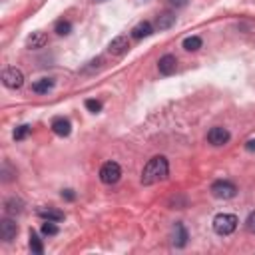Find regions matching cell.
I'll return each instance as SVG.
<instances>
[{
  "label": "cell",
  "instance_id": "6da1fadb",
  "mask_svg": "<svg viewBox=\"0 0 255 255\" xmlns=\"http://www.w3.org/2000/svg\"><path fill=\"white\" fill-rule=\"evenodd\" d=\"M169 173V163L163 155H155L151 157L143 169H141V183L143 185H151V183H157V181H163Z\"/></svg>",
  "mask_w": 255,
  "mask_h": 255
},
{
  "label": "cell",
  "instance_id": "7a4b0ae2",
  "mask_svg": "<svg viewBox=\"0 0 255 255\" xmlns=\"http://www.w3.org/2000/svg\"><path fill=\"white\" fill-rule=\"evenodd\" d=\"M237 217L233 213H217L213 217V229L217 235H231L237 229Z\"/></svg>",
  "mask_w": 255,
  "mask_h": 255
},
{
  "label": "cell",
  "instance_id": "3957f363",
  "mask_svg": "<svg viewBox=\"0 0 255 255\" xmlns=\"http://www.w3.org/2000/svg\"><path fill=\"white\" fill-rule=\"evenodd\" d=\"M120 177H122V167H120V163H116V161H106V163L100 167V179H102V183L114 185V183L120 181Z\"/></svg>",
  "mask_w": 255,
  "mask_h": 255
},
{
  "label": "cell",
  "instance_id": "277c9868",
  "mask_svg": "<svg viewBox=\"0 0 255 255\" xmlns=\"http://www.w3.org/2000/svg\"><path fill=\"white\" fill-rule=\"evenodd\" d=\"M211 193L217 199H231V197H235L237 187H235V183H231L227 179H219V181L211 183Z\"/></svg>",
  "mask_w": 255,
  "mask_h": 255
},
{
  "label": "cell",
  "instance_id": "5b68a950",
  "mask_svg": "<svg viewBox=\"0 0 255 255\" xmlns=\"http://www.w3.org/2000/svg\"><path fill=\"white\" fill-rule=\"evenodd\" d=\"M2 84L10 90H18L24 86V74L18 68H6L2 72Z\"/></svg>",
  "mask_w": 255,
  "mask_h": 255
},
{
  "label": "cell",
  "instance_id": "8992f818",
  "mask_svg": "<svg viewBox=\"0 0 255 255\" xmlns=\"http://www.w3.org/2000/svg\"><path fill=\"white\" fill-rule=\"evenodd\" d=\"M229 137H231V133L221 126H215V128H211L207 131V141L211 145H225L229 141Z\"/></svg>",
  "mask_w": 255,
  "mask_h": 255
},
{
  "label": "cell",
  "instance_id": "52a82bcc",
  "mask_svg": "<svg viewBox=\"0 0 255 255\" xmlns=\"http://www.w3.org/2000/svg\"><path fill=\"white\" fill-rule=\"evenodd\" d=\"M128 50H129V40H128L126 36H116V38L110 42V46H108V52H110L112 56H124Z\"/></svg>",
  "mask_w": 255,
  "mask_h": 255
},
{
  "label": "cell",
  "instance_id": "ba28073f",
  "mask_svg": "<svg viewBox=\"0 0 255 255\" xmlns=\"http://www.w3.org/2000/svg\"><path fill=\"white\" fill-rule=\"evenodd\" d=\"M16 233H18V225L10 217H4L0 221V237H2V241H6V243L12 241L16 237Z\"/></svg>",
  "mask_w": 255,
  "mask_h": 255
},
{
  "label": "cell",
  "instance_id": "9c48e42d",
  "mask_svg": "<svg viewBox=\"0 0 255 255\" xmlns=\"http://www.w3.org/2000/svg\"><path fill=\"white\" fill-rule=\"evenodd\" d=\"M187 239H189V233H187L185 225H183L181 221H177V223L173 225V233H171V243H173L175 247H185Z\"/></svg>",
  "mask_w": 255,
  "mask_h": 255
},
{
  "label": "cell",
  "instance_id": "30bf717a",
  "mask_svg": "<svg viewBox=\"0 0 255 255\" xmlns=\"http://www.w3.org/2000/svg\"><path fill=\"white\" fill-rule=\"evenodd\" d=\"M52 131H54L56 135H60V137L70 135V131H72V124H70V120H66V118H62V116L54 118V120H52Z\"/></svg>",
  "mask_w": 255,
  "mask_h": 255
},
{
  "label": "cell",
  "instance_id": "8fae6325",
  "mask_svg": "<svg viewBox=\"0 0 255 255\" xmlns=\"http://www.w3.org/2000/svg\"><path fill=\"white\" fill-rule=\"evenodd\" d=\"M157 68H159V72H161L163 76H169V74H173V72H175V68H177V58H175V56H171V54H165V56H161V58H159Z\"/></svg>",
  "mask_w": 255,
  "mask_h": 255
},
{
  "label": "cell",
  "instance_id": "7c38bea8",
  "mask_svg": "<svg viewBox=\"0 0 255 255\" xmlns=\"http://www.w3.org/2000/svg\"><path fill=\"white\" fill-rule=\"evenodd\" d=\"M153 34V26H151V22H147V20H143V22H139V24H135L133 28H131V38L133 40H141V38H147V36H151Z\"/></svg>",
  "mask_w": 255,
  "mask_h": 255
},
{
  "label": "cell",
  "instance_id": "4fadbf2b",
  "mask_svg": "<svg viewBox=\"0 0 255 255\" xmlns=\"http://www.w3.org/2000/svg\"><path fill=\"white\" fill-rule=\"evenodd\" d=\"M46 44H48V36H46L44 32H40V30L32 32V34L26 38V46H28L30 50H38V48H44Z\"/></svg>",
  "mask_w": 255,
  "mask_h": 255
},
{
  "label": "cell",
  "instance_id": "5bb4252c",
  "mask_svg": "<svg viewBox=\"0 0 255 255\" xmlns=\"http://www.w3.org/2000/svg\"><path fill=\"white\" fill-rule=\"evenodd\" d=\"M4 211H6V215H10V217L20 215V213L24 211V201H22L20 197H8V199L4 201Z\"/></svg>",
  "mask_w": 255,
  "mask_h": 255
},
{
  "label": "cell",
  "instance_id": "9a60e30c",
  "mask_svg": "<svg viewBox=\"0 0 255 255\" xmlns=\"http://www.w3.org/2000/svg\"><path fill=\"white\" fill-rule=\"evenodd\" d=\"M38 215L42 219H46V221H62L64 219V213L58 211V209H54V207H40L38 209Z\"/></svg>",
  "mask_w": 255,
  "mask_h": 255
},
{
  "label": "cell",
  "instance_id": "2e32d148",
  "mask_svg": "<svg viewBox=\"0 0 255 255\" xmlns=\"http://www.w3.org/2000/svg\"><path fill=\"white\" fill-rule=\"evenodd\" d=\"M52 88H54V80L52 78H40V80H36L32 84V92H36V94H48Z\"/></svg>",
  "mask_w": 255,
  "mask_h": 255
},
{
  "label": "cell",
  "instance_id": "e0dca14e",
  "mask_svg": "<svg viewBox=\"0 0 255 255\" xmlns=\"http://www.w3.org/2000/svg\"><path fill=\"white\" fill-rule=\"evenodd\" d=\"M173 24H175V16H173L171 12H163V14H159L157 20H155V28H157V30H167V28H171Z\"/></svg>",
  "mask_w": 255,
  "mask_h": 255
},
{
  "label": "cell",
  "instance_id": "ac0fdd59",
  "mask_svg": "<svg viewBox=\"0 0 255 255\" xmlns=\"http://www.w3.org/2000/svg\"><path fill=\"white\" fill-rule=\"evenodd\" d=\"M30 249H32V253H36V255H42V253H44L42 239L36 235V231H30Z\"/></svg>",
  "mask_w": 255,
  "mask_h": 255
},
{
  "label": "cell",
  "instance_id": "d6986e66",
  "mask_svg": "<svg viewBox=\"0 0 255 255\" xmlns=\"http://www.w3.org/2000/svg\"><path fill=\"white\" fill-rule=\"evenodd\" d=\"M201 44H203V42H201L199 36H189V38L183 40V48H185L187 52H195V50H199Z\"/></svg>",
  "mask_w": 255,
  "mask_h": 255
},
{
  "label": "cell",
  "instance_id": "ffe728a7",
  "mask_svg": "<svg viewBox=\"0 0 255 255\" xmlns=\"http://www.w3.org/2000/svg\"><path fill=\"white\" fill-rule=\"evenodd\" d=\"M70 30H72V24H70L68 20H58V22H56V26H54V32H56V34H60V36L70 34Z\"/></svg>",
  "mask_w": 255,
  "mask_h": 255
},
{
  "label": "cell",
  "instance_id": "44dd1931",
  "mask_svg": "<svg viewBox=\"0 0 255 255\" xmlns=\"http://www.w3.org/2000/svg\"><path fill=\"white\" fill-rule=\"evenodd\" d=\"M30 129H32V128H30L28 124H24V126H18V128L14 129V139H24V137L30 133Z\"/></svg>",
  "mask_w": 255,
  "mask_h": 255
},
{
  "label": "cell",
  "instance_id": "7402d4cb",
  "mask_svg": "<svg viewBox=\"0 0 255 255\" xmlns=\"http://www.w3.org/2000/svg\"><path fill=\"white\" fill-rule=\"evenodd\" d=\"M56 221H46V223H42V233L44 235H58V227L54 225Z\"/></svg>",
  "mask_w": 255,
  "mask_h": 255
},
{
  "label": "cell",
  "instance_id": "603a6c76",
  "mask_svg": "<svg viewBox=\"0 0 255 255\" xmlns=\"http://www.w3.org/2000/svg\"><path fill=\"white\" fill-rule=\"evenodd\" d=\"M14 175H16V169L12 171V169H10V163L6 161V163L2 165V181H10V179H14Z\"/></svg>",
  "mask_w": 255,
  "mask_h": 255
},
{
  "label": "cell",
  "instance_id": "cb8c5ba5",
  "mask_svg": "<svg viewBox=\"0 0 255 255\" xmlns=\"http://www.w3.org/2000/svg\"><path fill=\"white\" fill-rule=\"evenodd\" d=\"M245 227H247L249 233H255V211H251V213L247 215V219H245Z\"/></svg>",
  "mask_w": 255,
  "mask_h": 255
},
{
  "label": "cell",
  "instance_id": "d4e9b609",
  "mask_svg": "<svg viewBox=\"0 0 255 255\" xmlns=\"http://www.w3.org/2000/svg\"><path fill=\"white\" fill-rule=\"evenodd\" d=\"M86 108H88L90 112H94V114H98V112L102 110V104H100L98 100H86Z\"/></svg>",
  "mask_w": 255,
  "mask_h": 255
},
{
  "label": "cell",
  "instance_id": "484cf974",
  "mask_svg": "<svg viewBox=\"0 0 255 255\" xmlns=\"http://www.w3.org/2000/svg\"><path fill=\"white\" fill-rule=\"evenodd\" d=\"M171 6H175V8H181V6H185L187 4V0H167Z\"/></svg>",
  "mask_w": 255,
  "mask_h": 255
},
{
  "label": "cell",
  "instance_id": "4316f807",
  "mask_svg": "<svg viewBox=\"0 0 255 255\" xmlns=\"http://www.w3.org/2000/svg\"><path fill=\"white\" fill-rule=\"evenodd\" d=\"M62 197H66L68 201H72L76 195H74V191H72V189H66V191H62Z\"/></svg>",
  "mask_w": 255,
  "mask_h": 255
},
{
  "label": "cell",
  "instance_id": "83f0119b",
  "mask_svg": "<svg viewBox=\"0 0 255 255\" xmlns=\"http://www.w3.org/2000/svg\"><path fill=\"white\" fill-rule=\"evenodd\" d=\"M245 147H247V151H255V139H249L245 143Z\"/></svg>",
  "mask_w": 255,
  "mask_h": 255
}]
</instances>
